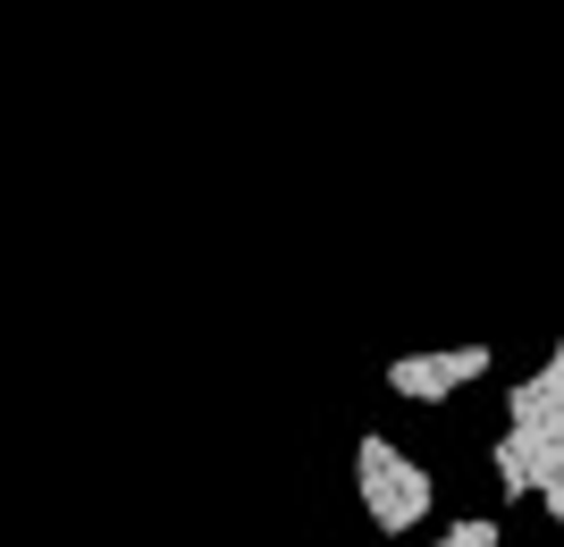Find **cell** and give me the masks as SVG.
<instances>
[{
  "mask_svg": "<svg viewBox=\"0 0 564 547\" xmlns=\"http://www.w3.org/2000/svg\"><path fill=\"white\" fill-rule=\"evenodd\" d=\"M354 489H362V514H371L379 539H413L438 505V480L413 455H397L379 429H362V447H354Z\"/></svg>",
  "mask_w": 564,
  "mask_h": 547,
  "instance_id": "obj_1",
  "label": "cell"
},
{
  "mask_svg": "<svg viewBox=\"0 0 564 547\" xmlns=\"http://www.w3.org/2000/svg\"><path fill=\"white\" fill-rule=\"evenodd\" d=\"M489 463H497V489H506V505L540 497L547 523L564 514V438H522V429H497Z\"/></svg>",
  "mask_w": 564,
  "mask_h": 547,
  "instance_id": "obj_2",
  "label": "cell"
},
{
  "mask_svg": "<svg viewBox=\"0 0 564 547\" xmlns=\"http://www.w3.org/2000/svg\"><path fill=\"white\" fill-rule=\"evenodd\" d=\"M489 346H430V354H397L388 362V387L397 396H413V405H447L455 387H471V380H489Z\"/></svg>",
  "mask_w": 564,
  "mask_h": 547,
  "instance_id": "obj_3",
  "label": "cell"
},
{
  "mask_svg": "<svg viewBox=\"0 0 564 547\" xmlns=\"http://www.w3.org/2000/svg\"><path fill=\"white\" fill-rule=\"evenodd\" d=\"M506 429H522V438H564V354H547L531 380L506 387Z\"/></svg>",
  "mask_w": 564,
  "mask_h": 547,
  "instance_id": "obj_4",
  "label": "cell"
},
{
  "mask_svg": "<svg viewBox=\"0 0 564 547\" xmlns=\"http://www.w3.org/2000/svg\"><path fill=\"white\" fill-rule=\"evenodd\" d=\"M430 547H506V530H497V514H464V523H447Z\"/></svg>",
  "mask_w": 564,
  "mask_h": 547,
  "instance_id": "obj_5",
  "label": "cell"
}]
</instances>
